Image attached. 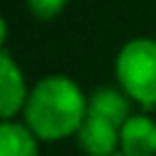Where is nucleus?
<instances>
[{
  "label": "nucleus",
  "mask_w": 156,
  "mask_h": 156,
  "mask_svg": "<svg viewBox=\"0 0 156 156\" xmlns=\"http://www.w3.org/2000/svg\"><path fill=\"white\" fill-rule=\"evenodd\" d=\"M85 117L88 98L68 76H46L29 90L24 124L41 141H56L78 134Z\"/></svg>",
  "instance_id": "nucleus-1"
},
{
  "label": "nucleus",
  "mask_w": 156,
  "mask_h": 156,
  "mask_svg": "<svg viewBox=\"0 0 156 156\" xmlns=\"http://www.w3.org/2000/svg\"><path fill=\"white\" fill-rule=\"evenodd\" d=\"M119 88L141 107H156V41L139 37L129 39L115 61Z\"/></svg>",
  "instance_id": "nucleus-2"
},
{
  "label": "nucleus",
  "mask_w": 156,
  "mask_h": 156,
  "mask_svg": "<svg viewBox=\"0 0 156 156\" xmlns=\"http://www.w3.org/2000/svg\"><path fill=\"white\" fill-rule=\"evenodd\" d=\"M29 90L24 83V76L20 71V66L12 61V56L7 54V49H2L0 54V115L2 119H12L15 115L24 112Z\"/></svg>",
  "instance_id": "nucleus-3"
},
{
  "label": "nucleus",
  "mask_w": 156,
  "mask_h": 156,
  "mask_svg": "<svg viewBox=\"0 0 156 156\" xmlns=\"http://www.w3.org/2000/svg\"><path fill=\"white\" fill-rule=\"evenodd\" d=\"M76 136L78 146L88 156H115L119 149V127L95 115L85 117Z\"/></svg>",
  "instance_id": "nucleus-4"
},
{
  "label": "nucleus",
  "mask_w": 156,
  "mask_h": 156,
  "mask_svg": "<svg viewBox=\"0 0 156 156\" xmlns=\"http://www.w3.org/2000/svg\"><path fill=\"white\" fill-rule=\"evenodd\" d=\"M119 151L124 156H156V122L146 115H132L119 127Z\"/></svg>",
  "instance_id": "nucleus-5"
},
{
  "label": "nucleus",
  "mask_w": 156,
  "mask_h": 156,
  "mask_svg": "<svg viewBox=\"0 0 156 156\" xmlns=\"http://www.w3.org/2000/svg\"><path fill=\"white\" fill-rule=\"evenodd\" d=\"M129 95L119 88H110V85H102L98 90H93L88 95V115H95V117H102L117 127H122L132 112H129Z\"/></svg>",
  "instance_id": "nucleus-6"
},
{
  "label": "nucleus",
  "mask_w": 156,
  "mask_h": 156,
  "mask_svg": "<svg viewBox=\"0 0 156 156\" xmlns=\"http://www.w3.org/2000/svg\"><path fill=\"white\" fill-rule=\"evenodd\" d=\"M0 156H39V136L15 119L0 124Z\"/></svg>",
  "instance_id": "nucleus-7"
},
{
  "label": "nucleus",
  "mask_w": 156,
  "mask_h": 156,
  "mask_svg": "<svg viewBox=\"0 0 156 156\" xmlns=\"http://www.w3.org/2000/svg\"><path fill=\"white\" fill-rule=\"evenodd\" d=\"M66 2L68 0H27V7L37 20L46 22V20H54L56 15H61Z\"/></svg>",
  "instance_id": "nucleus-8"
}]
</instances>
